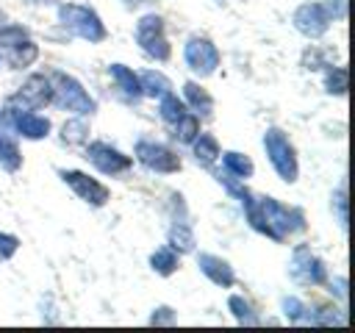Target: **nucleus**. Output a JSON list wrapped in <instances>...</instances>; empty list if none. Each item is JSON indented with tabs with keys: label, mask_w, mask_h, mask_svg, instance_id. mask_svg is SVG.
<instances>
[{
	"label": "nucleus",
	"mask_w": 355,
	"mask_h": 333,
	"mask_svg": "<svg viewBox=\"0 0 355 333\" xmlns=\"http://www.w3.org/2000/svg\"><path fill=\"white\" fill-rule=\"evenodd\" d=\"M241 205H244V214H247V222L255 233L272 239V241H286L288 236L305 230V216L300 208H291V205H283L280 200L275 197H266V194H250L247 189L241 191Z\"/></svg>",
	"instance_id": "nucleus-1"
},
{
	"label": "nucleus",
	"mask_w": 355,
	"mask_h": 333,
	"mask_svg": "<svg viewBox=\"0 0 355 333\" xmlns=\"http://www.w3.org/2000/svg\"><path fill=\"white\" fill-rule=\"evenodd\" d=\"M47 78H50V86H53V100H50V105H55V108H61V111H72V114H78V117H86V114H94V111H97L94 97L83 89V83H80L78 78H72V75H67V72H61V69L50 72Z\"/></svg>",
	"instance_id": "nucleus-2"
},
{
	"label": "nucleus",
	"mask_w": 355,
	"mask_h": 333,
	"mask_svg": "<svg viewBox=\"0 0 355 333\" xmlns=\"http://www.w3.org/2000/svg\"><path fill=\"white\" fill-rule=\"evenodd\" d=\"M58 22H61L69 33L86 39L89 44H100V42H105V36H108V31H105L100 14H97L94 8H89V6H80V3H61V6H58Z\"/></svg>",
	"instance_id": "nucleus-3"
},
{
	"label": "nucleus",
	"mask_w": 355,
	"mask_h": 333,
	"mask_svg": "<svg viewBox=\"0 0 355 333\" xmlns=\"http://www.w3.org/2000/svg\"><path fill=\"white\" fill-rule=\"evenodd\" d=\"M263 150H266V158H269V164H272V169L277 172L280 180L294 183L300 178L297 150H294L291 139L280 128H266V133H263Z\"/></svg>",
	"instance_id": "nucleus-4"
},
{
	"label": "nucleus",
	"mask_w": 355,
	"mask_h": 333,
	"mask_svg": "<svg viewBox=\"0 0 355 333\" xmlns=\"http://www.w3.org/2000/svg\"><path fill=\"white\" fill-rule=\"evenodd\" d=\"M0 50L6 53L8 64L17 67V69H25L39 58V44L31 39L28 28H22L17 22H3L0 25Z\"/></svg>",
	"instance_id": "nucleus-5"
},
{
	"label": "nucleus",
	"mask_w": 355,
	"mask_h": 333,
	"mask_svg": "<svg viewBox=\"0 0 355 333\" xmlns=\"http://www.w3.org/2000/svg\"><path fill=\"white\" fill-rule=\"evenodd\" d=\"M0 117H3V122H6L17 136H22V139L36 142V139H47V136H50V119L42 117V114H36L33 108H22V105L6 100Z\"/></svg>",
	"instance_id": "nucleus-6"
},
{
	"label": "nucleus",
	"mask_w": 355,
	"mask_h": 333,
	"mask_svg": "<svg viewBox=\"0 0 355 333\" xmlns=\"http://www.w3.org/2000/svg\"><path fill=\"white\" fill-rule=\"evenodd\" d=\"M136 44L141 47L144 56H150L155 61H169V56H172V47H169L166 31H164V19L158 14H144L136 22Z\"/></svg>",
	"instance_id": "nucleus-7"
},
{
	"label": "nucleus",
	"mask_w": 355,
	"mask_h": 333,
	"mask_svg": "<svg viewBox=\"0 0 355 333\" xmlns=\"http://www.w3.org/2000/svg\"><path fill=\"white\" fill-rule=\"evenodd\" d=\"M288 275L300 286H322L327 280V266L308 244H297L288 261Z\"/></svg>",
	"instance_id": "nucleus-8"
},
{
	"label": "nucleus",
	"mask_w": 355,
	"mask_h": 333,
	"mask_svg": "<svg viewBox=\"0 0 355 333\" xmlns=\"http://www.w3.org/2000/svg\"><path fill=\"white\" fill-rule=\"evenodd\" d=\"M133 153H136V161H139L141 166H147L150 172L172 175V172H178V169H180V155H178L169 144H164V142L139 139V142H136V147H133Z\"/></svg>",
	"instance_id": "nucleus-9"
},
{
	"label": "nucleus",
	"mask_w": 355,
	"mask_h": 333,
	"mask_svg": "<svg viewBox=\"0 0 355 333\" xmlns=\"http://www.w3.org/2000/svg\"><path fill=\"white\" fill-rule=\"evenodd\" d=\"M183 61L194 75L208 78L219 67V50L208 36H189V42L183 44Z\"/></svg>",
	"instance_id": "nucleus-10"
},
{
	"label": "nucleus",
	"mask_w": 355,
	"mask_h": 333,
	"mask_svg": "<svg viewBox=\"0 0 355 333\" xmlns=\"http://www.w3.org/2000/svg\"><path fill=\"white\" fill-rule=\"evenodd\" d=\"M86 158L92 161V166L103 175H122L133 166V158L125 155L119 147L108 144V142H86Z\"/></svg>",
	"instance_id": "nucleus-11"
},
{
	"label": "nucleus",
	"mask_w": 355,
	"mask_h": 333,
	"mask_svg": "<svg viewBox=\"0 0 355 333\" xmlns=\"http://www.w3.org/2000/svg\"><path fill=\"white\" fill-rule=\"evenodd\" d=\"M58 178H61L83 203H89V205H94V208H103V205L111 200L108 186L100 183L97 178L80 172V169H58Z\"/></svg>",
	"instance_id": "nucleus-12"
},
{
	"label": "nucleus",
	"mask_w": 355,
	"mask_h": 333,
	"mask_svg": "<svg viewBox=\"0 0 355 333\" xmlns=\"http://www.w3.org/2000/svg\"><path fill=\"white\" fill-rule=\"evenodd\" d=\"M291 22H294V28L305 39H322L330 31L333 17H330V11H327L324 3H302V6H297Z\"/></svg>",
	"instance_id": "nucleus-13"
},
{
	"label": "nucleus",
	"mask_w": 355,
	"mask_h": 333,
	"mask_svg": "<svg viewBox=\"0 0 355 333\" xmlns=\"http://www.w3.org/2000/svg\"><path fill=\"white\" fill-rule=\"evenodd\" d=\"M11 103H17V105H22V108H44V105H50V100H53V86H50V78L47 75H28V80L19 86V92L17 94H11L8 97Z\"/></svg>",
	"instance_id": "nucleus-14"
},
{
	"label": "nucleus",
	"mask_w": 355,
	"mask_h": 333,
	"mask_svg": "<svg viewBox=\"0 0 355 333\" xmlns=\"http://www.w3.org/2000/svg\"><path fill=\"white\" fill-rule=\"evenodd\" d=\"M197 266H200V272H202L214 286H222V289L236 286V272H233V266H230L225 258H219V255H214V253H200V255H197Z\"/></svg>",
	"instance_id": "nucleus-15"
},
{
	"label": "nucleus",
	"mask_w": 355,
	"mask_h": 333,
	"mask_svg": "<svg viewBox=\"0 0 355 333\" xmlns=\"http://www.w3.org/2000/svg\"><path fill=\"white\" fill-rule=\"evenodd\" d=\"M0 166L6 172H17L22 166V153L11 136V128L6 122H0Z\"/></svg>",
	"instance_id": "nucleus-16"
},
{
	"label": "nucleus",
	"mask_w": 355,
	"mask_h": 333,
	"mask_svg": "<svg viewBox=\"0 0 355 333\" xmlns=\"http://www.w3.org/2000/svg\"><path fill=\"white\" fill-rule=\"evenodd\" d=\"M183 103L186 105H191V111L197 114V117H208L211 111H214V97L200 86V83H194V80H186L183 83Z\"/></svg>",
	"instance_id": "nucleus-17"
},
{
	"label": "nucleus",
	"mask_w": 355,
	"mask_h": 333,
	"mask_svg": "<svg viewBox=\"0 0 355 333\" xmlns=\"http://www.w3.org/2000/svg\"><path fill=\"white\" fill-rule=\"evenodd\" d=\"M191 153H194V158H197V164L200 166H211L216 158H219V142H216V136L214 133H197L194 139H191Z\"/></svg>",
	"instance_id": "nucleus-18"
},
{
	"label": "nucleus",
	"mask_w": 355,
	"mask_h": 333,
	"mask_svg": "<svg viewBox=\"0 0 355 333\" xmlns=\"http://www.w3.org/2000/svg\"><path fill=\"white\" fill-rule=\"evenodd\" d=\"M139 86H141V97H153V100H158L166 92H172V80L158 69H144L139 75Z\"/></svg>",
	"instance_id": "nucleus-19"
},
{
	"label": "nucleus",
	"mask_w": 355,
	"mask_h": 333,
	"mask_svg": "<svg viewBox=\"0 0 355 333\" xmlns=\"http://www.w3.org/2000/svg\"><path fill=\"white\" fill-rule=\"evenodd\" d=\"M219 158H222L225 172H227L230 178H236V180H247V178H252V172H255L250 155H244V153L227 150V153H219Z\"/></svg>",
	"instance_id": "nucleus-20"
},
{
	"label": "nucleus",
	"mask_w": 355,
	"mask_h": 333,
	"mask_svg": "<svg viewBox=\"0 0 355 333\" xmlns=\"http://www.w3.org/2000/svg\"><path fill=\"white\" fill-rule=\"evenodd\" d=\"M178 266H180V253H175L169 244L158 247V250L150 255V269H153L155 275H161V278H169L172 272H178Z\"/></svg>",
	"instance_id": "nucleus-21"
},
{
	"label": "nucleus",
	"mask_w": 355,
	"mask_h": 333,
	"mask_svg": "<svg viewBox=\"0 0 355 333\" xmlns=\"http://www.w3.org/2000/svg\"><path fill=\"white\" fill-rule=\"evenodd\" d=\"M108 72H111V78L116 80V86H119L130 100H139V97H141L139 75H136L130 67H125V64H111V67H108Z\"/></svg>",
	"instance_id": "nucleus-22"
},
{
	"label": "nucleus",
	"mask_w": 355,
	"mask_h": 333,
	"mask_svg": "<svg viewBox=\"0 0 355 333\" xmlns=\"http://www.w3.org/2000/svg\"><path fill=\"white\" fill-rule=\"evenodd\" d=\"M158 111H161V119L166 125H175L183 114H186V103L175 94V92H166L164 97H158Z\"/></svg>",
	"instance_id": "nucleus-23"
},
{
	"label": "nucleus",
	"mask_w": 355,
	"mask_h": 333,
	"mask_svg": "<svg viewBox=\"0 0 355 333\" xmlns=\"http://www.w3.org/2000/svg\"><path fill=\"white\" fill-rule=\"evenodd\" d=\"M61 139H64V144H86L89 142V125H86V119L83 117H75V119H67L64 125H61Z\"/></svg>",
	"instance_id": "nucleus-24"
},
{
	"label": "nucleus",
	"mask_w": 355,
	"mask_h": 333,
	"mask_svg": "<svg viewBox=\"0 0 355 333\" xmlns=\"http://www.w3.org/2000/svg\"><path fill=\"white\" fill-rule=\"evenodd\" d=\"M169 247H172L175 253H189V250H194V233H191V228H189L186 222H175V225L169 228Z\"/></svg>",
	"instance_id": "nucleus-25"
},
{
	"label": "nucleus",
	"mask_w": 355,
	"mask_h": 333,
	"mask_svg": "<svg viewBox=\"0 0 355 333\" xmlns=\"http://www.w3.org/2000/svg\"><path fill=\"white\" fill-rule=\"evenodd\" d=\"M347 86H349V72L347 67H327L324 72V92L327 94H347Z\"/></svg>",
	"instance_id": "nucleus-26"
},
{
	"label": "nucleus",
	"mask_w": 355,
	"mask_h": 333,
	"mask_svg": "<svg viewBox=\"0 0 355 333\" xmlns=\"http://www.w3.org/2000/svg\"><path fill=\"white\" fill-rule=\"evenodd\" d=\"M172 128H175V139H178L180 144H191V139L200 133V117L191 114V111H186Z\"/></svg>",
	"instance_id": "nucleus-27"
},
{
	"label": "nucleus",
	"mask_w": 355,
	"mask_h": 333,
	"mask_svg": "<svg viewBox=\"0 0 355 333\" xmlns=\"http://www.w3.org/2000/svg\"><path fill=\"white\" fill-rule=\"evenodd\" d=\"M227 308H230V314L236 316V322H241V325H258L261 319L252 314V305L244 300V297H239V294H230L227 297Z\"/></svg>",
	"instance_id": "nucleus-28"
},
{
	"label": "nucleus",
	"mask_w": 355,
	"mask_h": 333,
	"mask_svg": "<svg viewBox=\"0 0 355 333\" xmlns=\"http://www.w3.org/2000/svg\"><path fill=\"white\" fill-rule=\"evenodd\" d=\"M283 314L294 325H308V319H311V308L305 302H300L297 297H283Z\"/></svg>",
	"instance_id": "nucleus-29"
},
{
	"label": "nucleus",
	"mask_w": 355,
	"mask_h": 333,
	"mask_svg": "<svg viewBox=\"0 0 355 333\" xmlns=\"http://www.w3.org/2000/svg\"><path fill=\"white\" fill-rule=\"evenodd\" d=\"M347 319L341 316V311L336 305H322V308H313L311 311V319L308 325H344Z\"/></svg>",
	"instance_id": "nucleus-30"
},
{
	"label": "nucleus",
	"mask_w": 355,
	"mask_h": 333,
	"mask_svg": "<svg viewBox=\"0 0 355 333\" xmlns=\"http://www.w3.org/2000/svg\"><path fill=\"white\" fill-rule=\"evenodd\" d=\"M302 67H305V69H322V67H330V53H322L319 47L311 44V50H305V56H302Z\"/></svg>",
	"instance_id": "nucleus-31"
},
{
	"label": "nucleus",
	"mask_w": 355,
	"mask_h": 333,
	"mask_svg": "<svg viewBox=\"0 0 355 333\" xmlns=\"http://www.w3.org/2000/svg\"><path fill=\"white\" fill-rule=\"evenodd\" d=\"M333 211H336V219H338V225L347 230V222H349V216H347V189H344V186H338V189H336V194H333Z\"/></svg>",
	"instance_id": "nucleus-32"
},
{
	"label": "nucleus",
	"mask_w": 355,
	"mask_h": 333,
	"mask_svg": "<svg viewBox=\"0 0 355 333\" xmlns=\"http://www.w3.org/2000/svg\"><path fill=\"white\" fill-rule=\"evenodd\" d=\"M19 244L22 241L14 233H3L0 230V261H11L17 255V250H19Z\"/></svg>",
	"instance_id": "nucleus-33"
},
{
	"label": "nucleus",
	"mask_w": 355,
	"mask_h": 333,
	"mask_svg": "<svg viewBox=\"0 0 355 333\" xmlns=\"http://www.w3.org/2000/svg\"><path fill=\"white\" fill-rule=\"evenodd\" d=\"M175 319H178V314H175L169 305H161V308H155V311H153L150 325H172Z\"/></svg>",
	"instance_id": "nucleus-34"
},
{
	"label": "nucleus",
	"mask_w": 355,
	"mask_h": 333,
	"mask_svg": "<svg viewBox=\"0 0 355 333\" xmlns=\"http://www.w3.org/2000/svg\"><path fill=\"white\" fill-rule=\"evenodd\" d=\"M324 6H327V11H330L333 19H344L347 17V0H330Z\"/></svg>",
	"instance_id": "nucleus-35"
},
{
	"label": "nucleus",
	"mask_w": 355,
	"mask_h": 333,
	"mask_svg": "<svg viewBox=\"0 0 355 333\" xmlns=\"http://www.w3.org/2000/svg\"><path fill=\"white\" fill-rule=\"evenodd\" d=\"M330 286H336V294L341 300H347V278H336V280H330Z\"/></svg>",
	"instance_id": "nucleus-36"
},
{
	"label": "nucleus",
	"mask_w": 355,
	"mask_h": 333,
	"mask_svg": "<svg viewBox=\"0 0 355 333\" xmlns=\"http://www.w3.org/2000/svg\"><path fill=\"white\" fill-rule=\"evenodd\" d=\"M3 22H6V17H3V11H0V25H3Z\"/></svg>",
	"instance_id": "nucleus-37"
}]
</instances>
